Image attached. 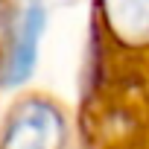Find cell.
Listing matches in <instances>:
<instances>
[{"mask_svg": "<svg viewBox=\"0 0 149 149\" xmlns=\"http://www.w3.org/2000/svg\"><path fill=\"white\" fill-rule=\"evenodd\" d=\"M73 123L79 149H149V0H88Z\"/></svg>", "mask_w": 149, "mask_h": 149, "instance_id": "obj_1", "label": "cell"}]
</instances>
